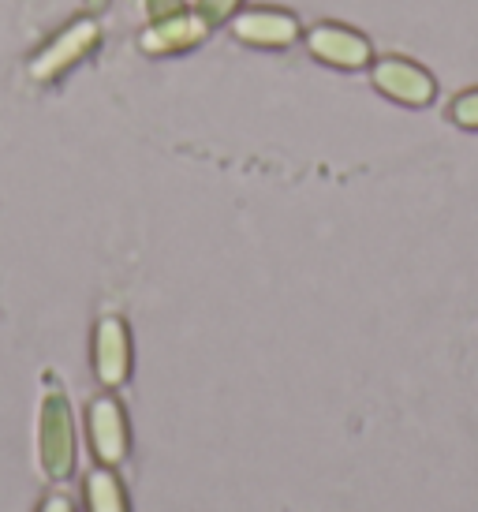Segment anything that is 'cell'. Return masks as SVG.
<instances>
[{"mask_svg": "<svg viewBox=\"0 0 478 512\" xmlns=\"http://www.w3.org/2000/svg\"><path fill=\"white\" fill-rule=\"evenodd\" d=\"M83 4H86V12H90V15H98V12H105L113 0H83Z\"/></svg>", "mask_w": 478, "mask_h": 512, "instance_id": "obj_14", "label": "cell"}, {"mask_svg": "<svg viewBox=\"0 0 478 512\" xmlns=\"http://www.w3.org/2000/svg\"><path fill=\"white\" fill-rule=\"evenodd\" d=\"M243 8V0H198L195 12L210 23V27H221V23H232V15Z\"/></svg>", "mask_w": 478, "mask_h": 512, "instance_id": "obj_11", "label": "cell"}, {"mask_svg": "<svg viewBox=\"0 0 478 512\" xmlns=\"http://www.w3.org/2000/svg\"><path fill=\"white\" fill-rule=\"evenodd\" d=\"M449 120L456 128L464 131H478V86L464 90V94H456L449 105Z\"/></svg>", "mask_w": 478, "mask_h": 512, "instance_id": "obj_10", "label": "cell"}, {"mask_svg": "<svg viewBox=\"0 0 478 512\" xmlns=\"http://www.w3.org/2000/svg\"><path fill=\"white\" fill-rule=\"evenodd\" d=\"M38 460L49 479H68L75 471V415L64 393L49 389L38 415Z\"/></svg>", "mask_w": 478, "mask_h": 512, "instance_id": "obj_2", "label": "cell"}, {"mask_svg": "<svg viewBox=\"0 0 478 512\" xmlns=\"http://www.w3.org/2000/svg\"><path fill=\"white\" fill-rule=\"evenodd\" d=\"M101 45V23L94 15H83V19H71L68 27L53 34L49 42L34 53L30 60V79L34 83H57L68 72H75L86 57H94Z\"/></svg>", "mask_w": 478, "mask_h": 512, "instance_id": "obj_1", "label": "cell"}, {"mask_svg": "<svg viewBox=\"0 0 478 512\" xmlns=\"http://www.w3.org/2000/svg\"><path fill=\"white\" fill-rule=\"evenodd\" d=\"M210 23L187 8V12H176L169 19H157L139 34V49L146 57H176V53H191L198 45L210 38Z\"/></svg>", "mask_w": 478, "mask_h": 512, "instance_id": "obj_7", "label": "cell"}, {"mask_svg": "<svg viewBox=\"0 0 478 512\" xmlns=\"http://www.w3.org/2000/svg\"><path fill=\"white\" fill-rule=\"evenodd\" d=\"M307 53L325 68H337V72H363L374 64V45L366 34H359L355 27L344 23H318L303 34Z\"/></svg>", "mask_w": 478, "mask_h": 512, "instance_id": "obj_4", "label": "cell"}, {"mask_svg": "<svg viewBox=\"0 0 478 512\" xmlns=\"http://www.w3.org/2000/svg\"><path fill=\"white\" fill-rule=\"evenodd\" d=\"M42 512H75V509H71V501L64 494H53V498H45Z\"/></svg>", "mask_w": 478, "mask_h": 512, "instance_id": "obj_13", "label": "cell"}, {"mask_svg": "<svg viewBox=\"0 0 478 512\" xmlns=\"http://www.w3.org/2000/svg\"><path fill=\"white\" fill-rule=\"evenodd\" d=\"M86 434H90V449L105 468H113L131 453V427H127L124 404L116 397H98L86 408Z\"/></svg>", "mask_w": 478, "mask_h": 512, "instance_id": "obj_6", "label": "cell"}, {"mask_svg": "<svg viewBox=\"0 0 478 512\" xmlns=\"http://www.w3.org/2000/svg\"><path fill=\"white\" fill-rule=\"evenodd\" d=\"M86 505H90V512H127V494H124V483L116 479L113 468H94L90 475H86Z\"/></svg>", "mask_w": 478, "mask_h": 512, "instance_id": "obj_9", "label": "cell"}, {"mask_svg": "<svg viewBox=\"0 0 478 512\" xmlns=\"http://www.w3.org/2000/svg\"><path fill=\"white\" fill-rule=\"evenodd\" d=\"M142 12L150 23H157V19H169L176 12H187V0H142Z\"/></svg>", "mask_w": 478, "mask_h": 512, "instance_id": "obj_12", "label": "cell"}, {"mask_svg": "<svg viewBox=\"0 0 478 512\" xmlns=\"http://www.w3.org/2000/svg\"><path fill=\"white\" fill-rule=\"evenodd\" d=\"M370 83L381 98L404 109H426L437 98V79L408 57H378L370 64Z\"/></svg>", "mask_w": 478, "mask_h": 512, "instance_id": "obj_3", "label": "cell"}, {"mask_svg": "<svg viewBox=\"0 0 478 512\" xmlns=\"http://www.w3.org/2000/svg\"><path fill=\"white\" fill-rule=\"evenodd\" d=\"M131 363H135L131 329L124 318L105 314L94 329V370H98L101 385H124L131 378Z\"/></svg>", "mask_w": 478, "mask_h": 512, "instance_id": "obj_8", "label": "cell"}, {"mask_svg": "<svg viewBox=\"0 0 478 512\" xmlns=\"http://www.w3.org/2000/svg\"><path fill=\"white\" fill-rule=\"evenodd\" d=\"M232 38L251 49H292V45L303 38V27L299 19L288 8H269V4H258V8H239L232 15Z\"/></svg>", "mask_w": 478, "mask_h": 512, "instance_id": "obj_5", "label": "cell"}]
</instances>
